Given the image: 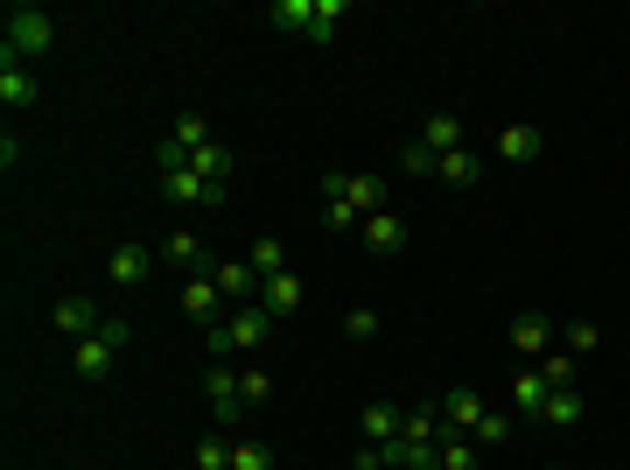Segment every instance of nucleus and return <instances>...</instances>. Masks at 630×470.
Here are the masks:
<instances>
[{
	"label": "nucleus",
	"mask_w": 630,
	"mask_h": 470,
	"mask_svg": "<svg viewBox=\"0 0 630 470\" xmlns=\"http://www.w3.org/2000/svg\"><path fill=\"white\" fill-rule=\"evenodd\" d=\"M162 260H168V267H197V260H203V239L189 232V225H176V232L162 239Z\"/></svg>",
	"instance_id": "25"
},
{
	"label": "nucleus",
	"mask_w": 630,
	"mask_h": 470,
	"mask_svg": "<svg viewBox=\"0 0 630 470\" xmlns=\"http://www.w3.org/2000/svg\"><path fill=\"white\" fill-rule=\"evenodd\" d=\"M49 324H56V330H64V337H78V345H85V337H91V330H99V324H106V316H99V303H91V295H64V303H56V309H49Z\"/></svg>",
	"instance_id": "10"
},
{
	"label": "nucleus",
	"mask_w": 630,
	"mask_h": 470,
	"mask_svg": "<svg viewBox=\"0 0 630 470\" xmlns=\"http://www.w3.org/2000/svg\"><path fill=\"white\" fill-rule=\"evenodd\" d=\"M239 401H245V407H259V401H274V380H266V372H259V365H245V372H239Z\"/></svg>",
	"instance_id": "31"
},
{
	"label": "nucleus",
	"mask_w": 630,
	"mask_h": 470,
	"mask_svg": "<svg viewBox=\"0 0 630 470\" xmlns=\"http://www.w3.org/2000/svg\"><path fill=\"white\" fill-rule=\"evenodd\" d=\"M399 470H442V442H407V463Z\"/></svg>",
	"instance_id": "36"
},
{
	"label": "nucleus",
	"mask_w": 630,
	"mask_h": 470,
	"mask_svg": "<svg viewBox=\"0 0 630 470\" xmlns=\"http://www.w3.org/2000/svg\"><path fill=\"white\" fill-rule=\"evenodd\" d=\"M266 22L288 29V35H309V29H316V0H274V8H266Z\"/></svg>",
	"instance_id": "22"
},
{
	"label": "nucleus",
	"mask_w": 630,
	"mask_h": 470,
	"mask_svg": "<svg viewBox=\"0 0 630 470\" xmlns=\"http://www.w3.org/2000/svg\"><path fill=\"white\" fill-rule=\"evenodd\" d=\"M420 147H434V155L469 147V141H463V120H455V112H428V120H420Z\"/></svg>",
	"instance_id": "16"
},
{
	"label": "nucleus",
	"mask_w": 630,
	"mask_h": 470,
	"mask_svg": "<svg viewBox=\"0 0 630 470\" xmlns=\"http://www.w3.org/2000/svg\"><path fill=\"white\" fill-rule=\"evenodd\" d=\"M162 197L176 204V211H189V204H224L218 190H210V183L197 176V168L189 162H176V168H162Z\"/></svg>",
	"instance_id": "7"
},
{
	"label": "nucleus",
	"mask_w": 630,
	"mask_h": 470,
	"mask_svg": "<svg viewBox=\"0 0 630 470\" xmlns=\"http://www.w3.org/2000/svg\"><path fill=\"white\" fill-rule=\"evenodd\" d=\"M218 303H224V295H218V281H210V274H189V281H183V316H189V324L218 330V324H224Z\"/></svg>",
	"instance_id": "9"
},
{
	"label": "nucleus",
	"mask_w": 630,
	"mask_h": 470,
	"mask_svg": "<svg viewBox=\"0 0 630 470\" xmlns=\"http://www.w3.org/2000/svg\"><path fill=\"white\" fill-rule=\"evenodd\" d=\"M106 274H112V288H141V281L155 274V253H147V247H112Z\"/></svg>",
	"instance_id": "13"
},
{
	"label": "nucleus",
	"mask_w": 630,
	"mask_h": 470,
	"mask_svg": "<svg viewBox=\"0 0 630 470\" xmlns=\"http://www.w3.org/2000/svg\"><path fill=\"white\" fill-rule=\"evenodd\" d=\"M442 415H449V428H463V436H469V428H476V422H484V415H490V407H484V393H469V386H455V393H442Z\"/></svg>",
	"instance_id": "18"
},
{
	"label": "nucleus",
	"mask_w": 630,
	"mask_h": 470,
	"mask_svg": "<svg viewBox=\"0 0 630 470\" xmlns=\"http://www.w3.org/2000/svg\"><path fill=\"white\" fill-rule=\"evenodd\" d=\"M343 337H357V345L378 337V316H372V309H351V316H343Z\"/></svg>",
	"instance_id": "37"
},
{
	"label": "nucleus",
	"mask_w": 630,
	"mask_h": 470,
	"mask_svg": "<svg viewBox=\"0 0 630 470\" xmlns=\"http://www.w3.org/2000/svg\"><path fill=\"white\" fill-rule=\"evenodd\" d=\"M540 147H546V134H540V127H505V134H498V155L505 162H540Z\"/></svg>",
	"instance_id": "19"
},
{
	"label": "nucleus",
	"mask_w": 630,
	"mask_h": 470,
	"mask_svg": "<svg viewBox=\"0 0 630 470\" xmlns=\"http://www.w3.org/2000/svg\"><path fill=\"white\" fill-rule=\"evenodd\" d=\"M112 359H120V351H112V345H106V337H99V330H91V337H85V345H70V372H78V380H85V386H99V380H106V372H112Z\"/></svg>",
	"instance_id": "12"
},
{
	"label": "nucleus",
	"mask_w": 630,
	"mask_h": 470,
	"mask_svg": "<svg viewBox=\"0 0 630 470\" xmlns=\"http://www.w3.org/2000/svg\"><path fill=\"white\" fill-rule=\"evenodd\" d=\"M189 168H197V176H203V183H210V190H218V197H232V168H239V155H232V147L203 141L197 155H189Z\"/></svg>",
	"instance_id": "11"
},
{
	"label": "nucleus",
	"mask_w": 630,
	"mask_h": 470,
	"mask_svg": "<svg viewBox=\"0 0 630 470\" xmlns=\"http://www.w3.org/2000/svg\"><path fill=\"white\" fill-rule=\"evenodd\" d=\"M561 345H567V351H575V359H588V351H596V345H603V330H596V324H588V316H575V324H567V330H561Z\"/></svg>",
	"instance_id": "29"
},
{
	"label": "nucleus",
	"mask_w": 630,
	"mask_h": 470,
	"mask_svg": "<svg viewBox=\"0 0 630 470\" xmlns=\"http://www.w3.org/2000/svg\"><path fill=\"white\" fill-rule=\"evenodd\" d=\"M259 309L274 316V324H280V316H295V309H301V274H295V267H288V274H274V281L259 288Z\"/></svg>",
	"instance_id": "15"
},
{
	"label": "nucleus",
	"mask_w": 630,
	"mask_h": 470,
	"mask_svg": "<svg viewBox=\"0 0 630 470\" xmlns=\"http://www.w3.org/2000/svg\"><path fill=\"white\" fill-rule=\"evenodd\" d=\"M210 281H218V295H224V303H232V309L259 303V288H266L253 260H218V267H210Z\"/></svg>",
	"instance_id": "5"
},
{
	"label": "nucleus",
	"mask_w": 630,
	"mask_h": 470,
	"mask_svg": "<svg viewBox=\"0 0 630 470\" xmlns=\"http://www.w3.org/2000/svg\"><path fill=\"white\" fill-rule=\"evenodd\" d=\"M399 436H407V442H442V436H449V415H442V401L413 407V415L399 422Z\"/></svg>",
	"instance_id": "17"
},
{
	"label": "nucleus",
	"mask_w": 630,
	"mask_h": 470,
	"mask_svg": "<svg viewBox=\"0 0 630 470\" xmlns=\"http://www.w3.org/2000/svg\"><path fill=\"white\" fill-rule=\"evenodd\" d=\"M266 337H274V316H266L259 303H245V309H232L218 330H203V345L218 351V359H245V351H259Z\"/></svg>",
	"instance_id": "2"
},
{
	"label": "nucleus",
	"mask_w": 630,
	"mask_h": 470,
	"mask_svg": "<svg viewBox=\"0 0 630 470\" xmlns=\"http://www.w3.org/2000/svg\"><path fill=\"white\" fill-rule=\"evenodd\" d=\"M546 380H540V365H532V372H511V401H519V415H540V407H546Z\"/></svg>",
	"instance_id": "24"
},
{
	"label": "nucleus",
	"mask_w": 630,
	"mask_h": 470,
	"mask_svg": "<svg viewBox=\"0 0 630 470\" xmlns=\"http://www.w3.org/2000/svg\"><path fill=\"white\" fill-rule=\"evenodd\" d=\"M540 380H546V386H575V351H546V359H540Z\"/></svg>",
	"instance_id": "30"
},
{
	"label": "nucleus",
	"mask_w": 630,
	"mask_h": 470,
	"mask_svg": "<svg viewBox=\"0 0 630 470\" xmlns=\"http://www.w3.org/2000/svg\"><path fill=\"white\" fill-rule=\"evenodd\" d=\"M434 176H449V183H463V190H469V183H484V155H476V147H455V155L434 162Z\"/></svg>",
	"instance_id": "23"
},
{
	"label": "nucleus",
	"mask_w": 630,
	"mask_h": 470,
	"mask_svg": "<svg viewBox=\"0 0 630 470\" xmlns=\"http://www.w3.org/2000/svg\"><path fill=\"white\" fill-rule=\"evenodd\" d=\"M322 190H330V204H351L357 218H372V211H386V204H393V190L378 176H343V168L322 176Z\"/></svg>",
	"instance_id": "3"
},
{
	"label": "nucleus",
	"mask_w": 630,
	"mask_h": 470,
	"mask_svg": "<svg viewBox=\"0 0 630 470\" xmlns=\"http://www.w3.org/2000/svg\"><path fill=\"white\" fill-rule=\"evenodd\" d=\"M582 415H588V401H582L575 386H553V393H546V407H540V422H553V428H575Z\"/></svg>",
	"instance_id": "20"
},
{
	"label": "nucleus",
	"mask_w": 630,
	"mask_h": 470,
	"mask_svg": "<svg viewBox=\"0 0 630 470\" xmlns=\"http://www.w3.org/2000/svg\"><path fill=\"white\" fill-rule=\"evenodd\" d=\"M434 162H442V155H434V147H420V141L399 147V168H407V176H434Z\"/></svg>",
	"instance_id": "34"
},
{
	"label": "nucleus",
	"mask_w": 630,
	"mask_h": 470,
	"mask_svg": "<svg viewBox=\"0 0 630 470\" xmlns=\"http://www.w3.org/2000/svg\"><path fill=\"white\" fill-rule=\"evenodd\" d=\"M99 337H106L112 351H126V345H133V324H126V316H106V324H99Z\"/></svg>",
	"instance_id": "38"
},
{
	"label": "nucleus",
	"mask_w": 630,
	"mask_h": 470,
	"mask_svg": "<svg viewBox=\"0 0 630 470\" xmlns=\"http://www.w3.org/2000/svg\"><path fill=\"white\" fill-rule=\"evenodd\" d=\"M343 22V0H316V29H309V43H330Z\"/></svg>",
	"instance_id": "33"
},
{
	"label": "nucleus",
	"mask_w": 630,
	"mask_h": 470,
	"mask_svg": "<svg viewBox=\"0 0 630 470\" xmlns=\"http://www.w3.org/2000/svg\"><path fill=\"white\" fill-rule=\"evenodd\" d=\"M0 50H14L22 64L49 56V50H56V22H49V8H35V0H14L8 22H0Z\"/></svg>",
	"instance_id": "1"
},
{
	"label": "nucleus",
	"mask_w": 630,
	"mask_h": 470,
	"mask_svg": "<svg viewBox=\"0 0 630 470\" xmlns=\"http://www.w3.org/2000/svg\"><path fill=\"white\" fill-rule=\"evenodd\" d=\"M168 141H176L183 155H197V147L210 141V120H203V112H183V120H176V134H168Z\"/></svg>",
	"instance_id": "28"
},
{
	"label": "nucleus",
	"mask_w": 630,
	"mask_h": 470,
	"mask_svg": "<svg viewBox=\"0 0 630 470\" xmlns=\"http://www.w3.org/2000/svg\"><path fill=\"white\" fill-rule=\"evenodd\" d=\"M35 99H43V85L29 78V64H22L14 50H0V106H8V112H29Z\"/></svg>",
	"instance_id": "6"
},
{
	"label": "nucleus",
	"mask_w": 630,
	"mask_h": 470,
	"mask_svg": "<svg viewBox=\"0 0 630 470\" xmlns=\"http://www.w3.org/2000/svg\"><path fill=\"white\" fill-rule=\"evenodd\" d=\"M203 401H210V422L232 436V428H239V407H245V401H239V372H232V365H210V372H203Z\"/></svg>",
	"instance_id": "4"
},
{
	"label": "nucleus",
	"mask_w": 630,
	"mask_h": 470,
	"mask_svg": "<svg viewBox=\"0 0 630 470\" xmlns=\"http://www.w3.org/2000/svg\"><path fill=\"white\" fill-rule=\"evenodd\" d=\"M357 239H365V253H378V260H386V253H399V247H407V218H399L393 204H386V211H372L365 225H357Z\"/></svg>",
	"instance_id": "8"
},
{
	"label": "nucleus",
	"mask_w": 630,
	"mask_h": 470,
	"mask_svg": "<svg viewBox=\"0 0 630 470\" xmlns=\"http://www.w3.org/2000/svg\"><path fill=\"white\" fill-rule=\"evenodd\" d=\"M232 470H274V449L266 442H232Z\"/></svg>",
	"instance_id": "32"
},
{
	"label": "nucleus",
	"mask_w": 630,
	"mask_h": 470,
	"mask_svg": "<svg viewBox=\"0 0 630 470\" xmlns=\"http://www.w3.org/2000/svg\"><path fill=\"white\" fill-rule=\"evenodd\" d=\"M442 470H484V463H476V442L463 436V428H449V436H442Z\"/></svg>",
	"instance_id": "27"
},
{
	"label": "nucleus",
	"mask_w": 630,
	"mask_h": 470,
	"mask_svg": "<svg viewBox=\"0 0 630 470\" xmlns=\"http://www.w3.org/2000/svg\"><path fill=\"white\" fill-rule=\"evenodd\" d=\"M399 422H407V415H399L393 401H372L365 415H357V428H365V442H393V436H399Z\"/></svg>",
	"instance_id": "21"
},
{
	"label": "nucleus",
	"mask_w": 630,
	"mask_h": 470,
	"mask_svg": "<svg viewBox=\"0 0 630 470\" xmlns=\"http://www.w3.org/2000/svg\"><path fill=\"white\" fill-rule=\"evenodd\" d=\"M259 267V281H274V274H288V247L280 239H253V253H245Z\"/></svg>",
	"instance_id": "26"
},
{
	"label": "nucleus",
	"mask_w": 630,
	"mask_h": 470,
	"mask_svg": "<svg viewBox=\"0 0 630 470\" xmlns=\"http://www.w3.org/2000/svg\"><path fill=\"white\" fill-rule=\"evenodd\" d=\"M469 436H476V449H498V442L511 436V415H484V422L469 428Z\"/></svg>",
	"instance_id": "35"
},
{
	"label": "nucleus",
	"mask_w": 630,
	"mask_h": 470,
	"mask_svg": "<svg viewBox=\"0 0 630 470\" xmlns=\"http://www.w3.org/2000/svg\"><path fill=\"white\" fill-rule=\"evenodd\" d=\"M511 351H519V359H546V351H553V324L540 309H526L519 324H511Z\"/></svg>",
	"instance_id": "14"
}]
</instances>
